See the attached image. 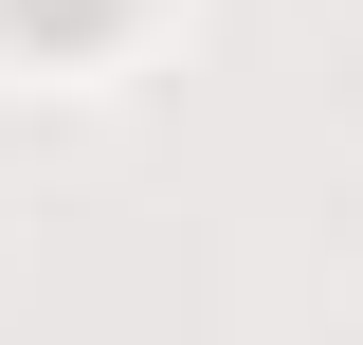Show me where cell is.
<instances>
[{"instance_id": "obj_1", "label": "cell", "mask_w": 363, "mask_h": 345, "mask_svg": "<svg viewBox=\"0 0 363 345\" xmlns=\"http://www.w3.org/2000/svg\"><path fill=\"white\" fill-rule=\"evenodd\" d=\"M18 37H109V0H0Z\"/></svg>"}]
</instances>
